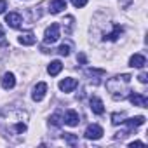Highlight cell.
Segmentation results:
<instances>
[{
    "mask_svg": "<svg viewBox=\"0 0 148 148\" xmlns=\"http://www.w3.org/2000/svg\"><path fill=\"white\" fill-rule=\"evenodd\" d=\"M18 40H19V44H21V45H33L37 38H35V35H33L32 32H26V33L19 35V38H18Z\"/></svg>",
    "mask_w": 148,
    "mask_h": 148,
    "instance_id": "obj_16",
    "label": "cell"
},
{
    "mask_svg": "<svg viewBox=\"0 0 148 148\" xmlns=\"http://www.w3.org/2000/svg\"><path fill=\"white\" fill-rule=\"evenodd\" d=\"M86 75L91 77V80L94 79V84H98V82H99L98 77H105V75H106V71L101 70V68H87V70H86Z\"/></svg>",
    "mask_w": 148,
    "mask_h": 148,
    "instance_id": "obj_10",
    "label": "cell"
},
{
    "mask_svg": "<svg viewBox=\"0 0 148 148\" xmlns=\"http://www.w3.org/2000/svg\"><path fill=\"white\" fill-rule=\"evenodd\" d=\"M63 122H64L66 125H70V127H75V125H79L80 117H79V113H77L75 110H68L66 115H64V119H63Z\"/></svg>",
    "mask_w": 148,
    "mask_h": 148,
    "instance_id": "obj_7",
    "label": "cell"
},
{
    "mask_svg": "<svg viewBox=\"0 0 148 148\" xmlns=\"http://www.w3.org/2000/svg\"><path fill=\"white\" fill-rule=\"evenodd\" d=\"M70 49H71L70 44H61L59 49H58V52H59L61 56H68V54H70Z\"/></svg>",
    "mask_w": 148,
    "mask_h": 148,
    "instance_id": "obj_21",
    "label": "cell"
},
{
    "mask_svg": "<svg viewBox=\"0 0 148 148\" xmlns=\"http://www.w3.org/2000/svg\"><path fill=\"white\" fill-rule=\"evenodd\" d=\"M124 32V28L122 26H119V25H115L113 26V32L112 33H108V35H105V40H110V42H115L119 37H120V33Z\"/></svg>",
    "mask_w": 148,
    "mask_h": 148,
    "instance_id": "obj_17",
    "label": "cell"
},
{
    "mask_svg": "<svg viewBox=\"0 0 148 148\" xmlns=\"http://www.w3.org/2000/svg\"><path fill=\"white\" fill-rule=\"evenodd\" d=\"M51 124H52L54 127H59V125L63 124V117H61V113H54V115H51Z\"/></svg>",
    "mask_w": 148,
    "mask_h": 148,
    "instance_id": "obj_20",
    "label": "cell"
},
{
    "mask_svg": "<svg viewBox=\"0 0 148 148\" xmlns=\"http://www.w3.org/2000/svg\"><path fill=\"white\" fill-rule=\"evenodd\" d=\"M5 9H7V2L5 0H0V14L5 12Z\"/></svg>",
    "mask_w": 148,
    "mask_h": 148,
    "instance_id": "obj_25",
    "label": "cell"
},
{
    "mask_svg": "<svg viewBox=\"0 0 148 148\" xmlns=\"http://www.w3.org/2000/svg\"><path fill=\"white\" fill-rule=\"evenodd\" d=\"M77 86H79V80H77V79H71V77L63 79V80L59 82V89H61L63 92H71Z\"/></svg>",
    "mask_w": 148,
    "mask_h": 148,
    "instance_id": "obj_6",
    "label": "cell"
},
{
    "mask_svg": "<svg viewBox=\"0 0 148 148\" xmlns=\"http://www.w3.org/2000/svg\"><path fill=\"white\" fill-rule=\"evenodd\" d=\"M59 37H61V33H59V25H58V23H52V25L45 30V33H44V44H54V42H58Z\"/></svg>",
    "mask_w": 148,
    "mask_h": 148,
    "instance_id": "obj_2",
    "label": "cell"
},
{
    "mask_svg": "<svg viewBox=\"0 0 148 148\" xmlns=\"http://www.w3.org/2000/svg\"><path fill=\"white\" fill-rule=\"evenodd\" d=\"M63 9H66V2L64 0H52L49 5V12L51 14H59Z\"/></svg>",
    "mask_w": 148,
    "mask_h": 148,
    "instance_id": "obj_14",
    "label": "cell"
},
{
    "mask_svg": "<svg viewBox=\"0 0 148 148\" xmlns=\"http://www.w3.org/2000/svg\"><path fill=\"white\" fill-rule=\"evenodd\" d=\"M63 139H64L68 145H77V141H79V138H77L75 134H71V132H64V134H63Z\"/></svg>",
    "mask_w": 148,
    "mask_h": 148,
    "instance_id": "obj_19",
    "label": "cell"
},
{
    "mask_svg": "<svg viewBox=\"0 0 148 148\" xmlns=\"http://www.w3.org/2000/svg\"><path fill=\"white\" fill-rule=\"evenodd\" d=\"M45 92H47V84H45V82H38V84L33 87V92H32V99L38 103V101H42V99H44Z\"/></svg>",
    "mask_w": 148,
    "mask_h": 148,
    "instance_id": "obj_4",
    "label": "cell"
},
{
    "mask_svg": "<svg viewBox=\"0 0 148 148\" xmlns=\"http://www.w3.org/2000/svg\"><path fill=\"white\" fill-rule=\"evenodd\" d=\"M129 64H131L132 68H143V66L146 64V58H145L143 54H132L131 59H129Z\"/></svg>",
    "mask_w": 148,
    "mask_h": 148,
    "instance_id": "obj_11",
    "label": "cell"
},
{
    "mask_svg": "<svg viewBox=\"0 0 148 148\" xmlns=\"http://www.w3.org/2000/svg\"><path fill=\"white\" fill-rule=\"evenodd\" d=\"M119 2H120V7H124V9H127V7L131 5V2H132V0H119Z\"/></svg>",
    "mask_w": 148,
    "mask_h": 148,
    "instance_id": "obj_24",
    "label": "cell"
},
{
    "mask_svg": "<svg viewBox=\"0 0 148 148\" xmlns=\"http://www.w3.org/2000/svg\"><path fill=\"white\" fill-rule=\"evenodd\" d=\"M89 103H91L92 113H96V115H103V113H105V105H103V101H101L98 96H92Z\"/></svg>",
    "mask_w": 148,
    "mask_h": 148,
    "instance_id": "obj_9",
    "label": "cell"
},
{
    "mask_svg": "<svg viewBox=\"0 0 148 148\" xmlns=\"http://www.w3.org/2000/svg\"><path fill=\"white\" fill-rule=\"evenodd\" d=\"M5 23H7L11 28H19L21 23H23V18H21L19 12H9V14L5 16Z\"/></svg>",
    "mask_w": 148,
    "mask_h": 148,
    "instance_id": "obj_8",
    "label": "cell"
},
{
    "mask_svg": "<svg viewBox=\"0 0 148 148\" xmlns=\"http://www.w3.org/2000/svg\"><path fill=\"white\" fill-rule=\"evenodd\" d=\"M14 86H16V77H14V73H11V71H7V73H5V75L2 77V87L9 91V89H12Z\"/></svg>",
    "mask_w": 148,
    "mask_h": 148,
    "instance_id": "obj_13",
    "label": "cell"
},
{
    "mask_svg": "<svg viewBox=\"0 0 148 148\" xmlns=\"http://www.w3.org/2000/svg\"><path fill=\"white\" fill-rule=\"evenodd\" d=\"M129 146H145V143H143V141H132Z\"/></svg>",
    "mask_w": 148,
    "mask_h": 148,
    "instance_id": "obj_27",
    "label": "cell"
},
{
    "mask_svg": "<svg viewBox=\"0 0 148 148\" xmlns=\"http://www.w3.org/2000/svg\"><path fill=\"white\" fill-rule=\"evenodd\" d=\"M129 101L134 106H139V108H146V105H148V98L145 94H139V92H131L129 94Z\"/></svg>",
    "mask_w": 148,
    "mask_h": 148,
    "instance_id": "obj_5",
    "label": "cell"
},
{
    "mask_svg": "<svg viewBox=\"0 0 148 148\" xmlns=\"http://www.w3.org/2000/svg\"><path fill=\"white\" fill-rule=\"evenodd\" d=\"M79 61H80L82 64H86V61H87V58H86V54H79Z\"/></svg>",
    "mask_w": 148,
    "mask_h": 148,
    "instance_id": "obj_26",
    "label": "cell"
},
{
    "mask_svg": "<svg viewBox=\"0 0 148 148\" xmlns=\"http://www.w3.org/2000/svg\"><path fill=\"white\" fill-rule=\"evenodd\" d=\"M145 117L143 115H138V117H132V119H125L124 120V124L129 127V129H136V127H139V125H143L145 124Z\"/></svg>",
    "mask_w": 148,
    "mask_h": 148,
    "instance_id": "obj_12",
    "label": "cell"
},
{
    "mask_svg": "<svg viewBox=\"0 0 148 148\" xmlns=\"http://www.w3.org/2000/svg\"><path fill=\"white\" fill-rule=\"evenodd\" d=\"M124 120H125V113L124 112H115V113H112V124L113 125H120V124H124Z\"/></svg>",
    "mask_w": 148,
    "mask_h": 148,
    "instance_id": "obj_18",
    "label": "cell"
},
{
    "mask_svg": "<svg viewBox=\"0 0 148 148\" xmlns=\"http://www.w3.org/2000/svg\"><path fill=\"white\" fill-rule=\"evenodd\" d=\"M84 136H86L87 139H101V136H103V127H99L98 124H91V125L86 129Z\"/></svg>",
    "mask_w": 148,
    "mask_h": 148,
    "instance_id": "obj_3",
    "label": "cell"
},
{
    "mask_svg": "<svg viewBox=\"0 0 148 148\" xmlns=\"http://www.w3.org/2000/svg\"><path fill=\"white\" fill-rule=\"evenodd\" d=\"M4 37V28H2V25H0V38Z\"/></svg>",
    "mask_w": 148,
    "mask_h": 148,
    "instance_id": "obj_28",
    "label": "cell"
},
{
    "mask_svg": "<svg viewBox=\"0 0 148 148\" xmlns=\"http://www.w3.org/2000/svg\"><path fill=\"white\" fill-rule=\"evenodd\" d=\"M71 4L75 5V7H84V5H87V0H71Z\"/></svg>",
    "mask_w": 148,
    "mask_h": 148,
    "instance_id": "obj_22",
    "label": "cell"
},
{
    "mask_svg": "<svg viewBox=\"0 0 148 148\" xmlns=\"http://www.w3.org/2000/svg\"><path fill=\"white\" fill-rule=\"evenodd\" d=\"M131 79H132V77L129 75V73H125V75H117V77L106 80V89H108V92L112 94V98H113L115 101L125 98V92H127V89H129Z\"/></svg>",
    "mask_w": 148,
    "mask_h": 148,
    "instance_id": "obj_1",
    "label": "cell"
},
{
    "mask_svg": "<svg viewBox=\"0 0 148 148\" xmlns=\"http://www.w3.org/2000/svg\"><path fill=\"white\" fill-rule=\"evenodd\" d=\"M63 70V63L59 61V59H54V61H51V64L47 66V73L49 75H52V77H56L58 73Z\"/></svg>",
    "mask_w": 148,
    "mask_h": 148,
    "instance_id": "obj_15",
    "label": "cell"
},
{
    "mask_svg": "<svg viewBox=\"0 0 148 148\" xmlns=\"http://www.w3.org/2000/svg\"><path fill=\"white\" fill-rule=\"evenodd\" d=\"M138 79H139V82H141V84H146V82H148V75H146V71H141Z\"/></svg>",
    "mask_w": 148,
    "mask_h": 148,
    "instance_id": "obj_23",
    "label": "cell"
}]
</instances>
